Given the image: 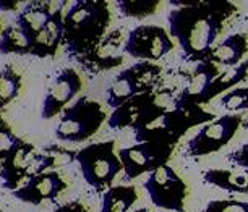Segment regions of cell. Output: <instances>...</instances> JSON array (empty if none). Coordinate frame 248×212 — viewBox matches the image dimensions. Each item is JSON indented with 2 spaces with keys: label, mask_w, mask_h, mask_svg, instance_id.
<instances>
[{
  "label": "cell",
  "mask_w": 248,
  "mask_h": 212,
  "mask_svg": "<svg viewBox=\"0 0 248 212\" xmlns=\"http://www.w3.org/2000/svg\"><path fill=\"white\" fill-rule=\"evenodd\" d=\"M115 7L122 16L143 20L157 12V8L161 7V0H119Z\"/></svg>",
  "instance_id": "24"
},
{
  "label": "cell",
  "mask_w": 248,
  "mask_h": 212,
  "mask_svg": "<svg viewBox=\"0 0 248 212\" xmlns=\"http://www.w3.org/2000/svg\"><path fill=\"white\" fill-rule=\"evenodd\" d=\"M59 49H62V41L50 36L46 30L37 32L34 37H31L30 55H34V57H39V59L55 57Z\"/></svg>",
  "instance_id": "25"
},
{
  "label": "cell",
  "mask_w": 248,
  "mask_h": 212,
  "mask_svg": "<svg viewBox=\"0 0 248 212\" xmlns=\"http://www.w3.org/2000/svg\"><path fill=\"white\" fill-rule=\"evenodd\" d=\"M54 8L50 2H26L25 5L20 8V12L15 16V25L30 37H34L37 32L44 30L47 25L50 15H52Z\"/></svg>",
  "instance_id": "18"
},
{
  "label": "cell",
  "mask_w": 248,
  "mask_h": 212,
  "mask_svg": "<svg viewBox=\"0 0 248 212\" xmlns=\"http://www.w3.org/2000/svg\"><path fill=\"white\" fill-rule=\"evenodd\" d=\"M200 212H248V201L242 199H213Z\"/></svg>",
  "instance_id": "27"
},
{
  "label": "cell",
  "mask_w": 248,
  "mask_h": 212,
  "mask_svg": "<svg viewBox=\"0 0 248 212\" xmlns=\"http://www.w3.org/2000/svg\"><path fill=\"white\" fill-rule=\"evenodd\" d=\"M49 212H91L88 207L79 201H70V202H65V204H60L57 206L55 209L49 211Z\"/></svg>",
  "instance_id": "31"
},
{
  "label": "cell",
  "mask_w": 248,
  "mask_h": 212,
  "mask_svg": "<svg viewBox=\"0 0 248 212\" xmlns=\"http://www.w3.org/2000/svg\"><path fill=\"white\" fill-rule=\"evenodd\" d=\"M174 99L175 97H172L170 92L166 91L140 94L112 110V114L107 117V125L110 126V130H133L156 112L170 109L174 106Z\"/></svg>",
  "instance_id": "10"
},
{
  "label": "cell",
  "mask_w": 248,
  "mask_h": 212,
  "mask_svg": "<svg viewBox=\"0 0 248 212\" xmlns=\"http://www.w3.org/2000/svg\"><path fill=\"white\" fill-rule=\"evenodd\" d=\"M124 34L120 30L107 32L99 44L88 54L75 59L85 72L97 75L109 72L124 63Z\"/></svg>",
  "instance_id": "13"
},
{
  "label": "cell",
  "mask_w": 248,
  "mask_h": 212,
  "mask_svg": "<svg viewBox=\"0 0 248 212\" xmlns=\"http://www.w3.org/2000/svg\"><path fill=\"white\" fill-rule=\"evenodd\" d=\"M5 126H8V125H7V121L2 119V115H0V130H2V128H5Z\"/></svg>",
  "instance_id": "33"
},
{
  "label": "cell",
  "mask_w": 248,
  "mask_h": 212,
  "mask_svg": "<svg viewBox=\"0 0 248 212\" xmlns=\"http://www.w3.org/2000/svg\"><path fill=\"white\" fill-rule=\"evenodd\" d=\"M144 191L156 207L170 212H185L188 185L169 164L151 172L143 183Z\"/></svg>",
  "instance_id": "7"
},
{
  "label": "cell",
  "mask_w": 248,
  "mask_h": 212,
  "mask_svg": "<svg viewBox=\"0 0 248 212\" xmlns=\"http://www.w3.org/2000/svg\"><path fill=\"white\" fill-rule=\"evenodd\" d=\"M110 7L102 0H78L63 15L62 49L68 57L78 59L91 52L109 31Z\"/></svg>",
  "instance_id": "2"
},
{
  "label": "cell",
  "mask_w": 248,
  "mask_h": 212,
  "mask_svg": "<svg viewBox=\"0 0 248 212\" xmlns=\"http://www.w3.org/2000/svg\"><path fill=\"white\" fill-rule=\"evenodd\" d=\"M243 125V117L238 114H226L204 123L193 138L188 139L185 148V155L193 159L206 157L219 152L231 143L237 131Z\"/></svg>",
  "instance_id": "8"
},
{
  "label": "cell",
  "mask_w": 248,
  "mask_h": 212,
  "mask_svg": "<svg viewBox=\"0 0 248 212\" xmlns=\"http://www.w3.org/2000/svg\"><path fill=\"white\" fill-rule=\"evenodd\" d=\"M135 212H149V209L148 207H140V209H137Z\"/></svg>",
  "instance_id": "35"
},
{
  "label": "cell",
  "mask_w": 248,
  "mask_h": 212,
  "mask_svg": "<svg viewBox=\"0 0 248 212\" xmlns=\"http://www.w3.org/2000/svg\"><path fill=\"white\" fill-rule=\"evenodd\" d=\"M67 182L59 170H49L31 177L20 188L12 191L18 201L31 206H39L44 201H57V197L67 190Z\"/></svg>",
  "instance_id": "14"
},
{
  "label": "cell",
  "mask_w": 248,
  "mask_h": 212,
  "mask_svg": "<svg viewBox=\"0 0 248 212\" xmlns=\"http://www.w3.org/2000/svg\"><path fill=\"white\" fill-rule=\"evenodd\" d=\"M26 2L21 0H0V12H20V7Z\"/></svg>",
  "instance_id": "32"
},
{
  "label": "cell",
  "mask_w": 248,
  "mask_h": 212,
  "mask_svg": "<svg viewBox=\"0 0 248 212\" xmlns=\"http://www.w3.org/2000/svg\"><path fill=\"white\" fill-rule=\"evenodd\" d=\"M203 182L227 193L248 195V170L247 168H209L203 172Z\"/></svg>",
  "instance_id": "19"
},
{
  "label": "cell",
  "mask_w": 248,
  "mask_h": 212,
  "mask_svg": "<svg viewBox=\"0 0 248 212\" xmlns=\"http://www.w3.org/2000/svg\"><path fill=\"white\" fill-rule=\"evenodd\" d=\"M175 148L162 143H135L119 151V159L127 180H135L141 175L167 166Z\"/></svg>",
  "instance_id": "11"
},
{
  "label": "cell",
  "mask_w": 248,
  "mask_h": 212,
  "mask_svg": "<svg viewBox=\"0 0 248 212\" xmlns=\"http://www.w3.org/2000/svg\"><path fill=\"white\" fill-rule=\"evenodd\" d=\"M227 162H231L233 167L238 168H247L248 170V143L242 144L240 148L231 151L226 155Z\"/></svg>",
  "instance_id": "30"
},
{
  "label": "cell",
  "mask_w": 248,
  "mask_h": 212,
  "mask_svg": "<svg viewBox=\"0 0 248 212\" xmlns=\"http://www.w3.org/2000/svg\"><path fill=\"white\" fill-rule=\"evenodd\" d=\"M248 54V36L245 32H233L219 41L208 55V62L217 67L233 68L240 65Z\"/></svg>",
  "instance_id": "17"
},
{
  "label": "cell",
  "mask_w": 248,
  "mask_h": 212,
  "mask_svg": "<svg viewBox=\"0 0 248 212\" xmlns=\"http://www.w3.org/2000/svg\"><path fill=\"white\" fill-rule=\"evenodd\" d=\"M2 30H3V28H2V23H0V32H2Z\"/></svg>",
  "instance_id": "36"
},
{
  "label": "cell",
  "mask_w": 248,
  "mask_h": 212,
  "mask_svg": "<svg viewBox=\"0 0 248 212\" xmlns=\"http://www.w3.org/2000/svg\"><path fill=\"white\" fill-rule=\"evenodd\" d=\"M214 120L211 112L198 106H172L159 110L137 125L133 131L137 143H162L177 146V143L195 126H203Z\"/></svg>",
  "instance_id": "3"
},
{
  "label": "cell",
  "mask_w": 248,
  "mask_h": 212,
  "mask_svg": "<svg viewBox=\"0 0 248 212\" xmlns=\"http://www.w3.org/2000/svg\"><path fill=\"white\" fill-rule=\"evenodd\" d=\"M175 49L169 31L157 25H140L125 37L124 54L140 62H153L166 57Z\"/></svg>",
  "instance_id": "9"
},
{
  "label": "cell",
  "mask_w": 248,
  "mask_h": 212,
  "mask_svg": "<svg viewBox=\"0 0 248 212\" xmlns=\"http://www.w3.org/2000/svg\"><path fill=\"white\" fill-rule=\"evenodd\" d=\"M75 162L78 164L83 180L96 193H104L114 186L117 175L124 170L114 139L91 143L81 148L77 151Z\"/></svg>",
  "instance_id": "4"
},
{
  "label": "cell",
  "mask_w": 248,
  "mask_h": 212,
  "mask_svg": "<svg viewBox=\"0 0 248 212\" xmlns=\"http://www.w3.org/2000/svg\"><path fill=\"white\" fill-rule=\"evenodd\" d=\"M175 7L167 15L169 34L179 42L182 59L200 63L208 60L226 23L238 12V7L226 0L216 2H182L170 0Z\"/></svg>",
  "instance_id": "1"
},
{
  "label": "cell",
  "mask_w": 248,
  "mask_h": 212,
  "mask_svg": "<svg viewBox=\"0 0 248 212\" xmlns=\"http://www.w3.org/2000/svg\"><path fill=\"white\" fill-rule=\"evenodd\" d=\"M248 78V59L243 60L240 65L233 68H227L226 72H221L217 75V78L214 79L209 89V99L224 96L233 88H238L240 83H243Z\"/></svg>",
  "instance_id": "21"
},
{
  "label": "cell",
  "mask_w": 248,
  "mask_h": 212,
  "mask_svg": "<svg viewBox=\"0 0 248 212\" xmlns=\"http://www.w3.org/2000/svg\"><path fill=\"white\" fill-rule=\"evenodd\" d=\"M161 75L162 68L157 63L137 62L130 65L112 79L106 92V104L114 110L135 96L156 91Z\"/></svg>",
  "instance_id": "6"
},
{
  "label": "cell",
  "mask_w": 248,
  "mask_h": 212,
  "mask_svg": "<svg viewBox=\"0 0 248 212\" xmlns=\"http://www.w3.org/2000/svg\"><path fill=\"white\" fill-rule=\"evenodd\" d=\"M138 201V191L133 185H114L102 193L99 212H128Z\"/></svg>",
  "instance_id": "20"
},
{
  "label": "cell",
  "mask_w": 248,
  "mask_h": 212,
  "mask_svg": "<svg viewBox=\"0 0 248 212\" xmlns=\"http://www.w3.org/2000/svg\"><path fill=\"white\" fill-rule=\"evenodd\" d=\"M243 128H245V130H248V115H247V119H243Z\"/></svg>",
  "instance_id": "34"
},
{
  "label": "cell",
  "mask_w": 248,
  "mask_h": 212,
  "mask_svg": "<svg viewBox=\"0 0 248 212\" xmlns=\"http://www.w3.org/2000/svg\"><path fill=\"white\" fill-rule=\"evenodd\" d=\"M43 152L52 155L54 162H55V170L63 166H68V164L75 162V155H77V151L67 149V148H60V146H47V148L43 149Z\"/></svg>",
  "instance_id": "28"
},
{
  "label": "cell",
  "mask_w": 248,
  "mask_h": 212,
  "mask_svg": "<svg viewBox=\"0 0 248 212\" xmlns=\"http://www.w3.org/2000/svg\"><path fill=\"white\" fill-rule=\"evenodd\" d=\"M83 79L75 68H63L54 78L44 96L41 106V117L44 120H52L60 115L81 92Z\"/></svg>",
  "instance_id": "12"
},
{
  "label": "cell",
  "mask_w": 248,
  "mask_h": 212,
  "mask_svg": "<svg viewBox=\"0 0 248 212\" xmlns=\"http://www.w3.org/2000/svg\"><path fill=\"white\" fill-rule=\"evenodd\" d=\"M221 104L222 109L229 112H240V110H248V86L245 88H233L224 96H221Z\"/></svg>",
  "instance_id": "26"
},
{
  "label": "cell",
  "mask_w": 248,
  "mask_h": 212,
  "mask_svg": "<svg viewBox=\"0 0 248 212\" xmlns=\"http://www.w3.org/2000/svg\"><path fill=\"white\" fill-rule=\"evenodd\" d=\"M31 39L16 25L3 28L0 32V54L2 55H30Z\"/></svg>",
  "instance_id": "22"
},
{
  "label": "cell",
  "mask_w": 248,
  "mask_h": 212,
  "mask_svg": "<svg viewBox=\"0 0 248 212\" xmlns=\"http://www.w3.org/2000/svg\"><path fill=\"white\" fill-rule=\"evenodd\" d=\"M20 141V136H16L12 131L10 126L0 130V162L7 157V154L10 152V149Z\"/></svg>",
  "instance_id": "29"
},
{
  "label": "cell",
  "mask_w": 248,
  "mask_h": 212,
  "mask_svg": "<svg viewBox=\"0 0 248 212\" xmlns=\"http://www.w3.org/2000/svg\"><path fill=\"white\" fill-rule=\"evenodd\" d=\"M21 88V75L16 72L15 67L5 65L0 70V109H5L7 106H10L20 96Z\"/></svg>",
  "instance_id": "23"
},
{
  "label": "cell",
  "mask_w": 248,
  "mask_h": 212,
  "mask_svg": "<svg viewBox=\"0 0 248 212\" xmlns=\"http://www.w3.org/2000/svg\"><path fill=\"white\" fill-rule=\"evenodd\" d=\"M107 121L104 107L94 99L78 97L60 114L55 136L63 143H85Z\"/></svg>",
  "instance_id": "5"
},
{
  "label": "cell",
  "mask_w": 248,
  "mask_h": 212,
  "mask_svg": "<svg viewBox=\"0 0 248 212\" xmlns=\"http://www.w3.org/2000/svg\"><path fill=\"white\" fill-rule=\"evenodd\" d=\"M221 73L217 65H214L208 60L200 62L195 65V70L191 72L188 83L185 88L175 96L174 104L175 106H198L203 107L206 104L211 102L209 99V89L217 75Z\"/></svg>",
  "instance_id": "15"
},
{
  "label": "cell",
  "mask_w": 248,
  "mask_h": 212,
  "mask_svg": "<svg viewBox=\"0 0 248 212\" xmlns=\"http://www.w3.org/2000/svg\"><path fill=\"white\" fill-rule=\"evenodd\" d=\"M36 152L37 151L34 146L20 138V141L7 154V157L0 162V183L3 188L15 191L23 185V182L26 180L30 162Z\"/></svg>",
  "instance_id": "16"
}]
</instances>
